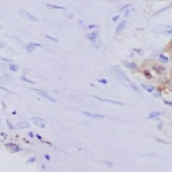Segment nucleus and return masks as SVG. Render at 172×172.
Instances as JSON below:
<instances>
[{"label": "nucleus", "instance_id": "1", "mask_svg": "<svg viewBox=\"0 0 172 172\" xmlns=\"http://www.w3.org/2000/svg\"><path fill=\"white\" fill-rule=\"evenodd\" d=\"M151 71L155 73L156 75L161 77V75H167V67L165 65H161L159 62H152L151 63Z\"/></svg>", "mask_w": 172, "mask_h": 172}, {"label": "nucleus", "instance_id": "2", "mask_svg": "<svg viewBox=\"0 0 172 172\" xmlns=\"http://www.w3.org/2000/svg\"><path fill=\"white\" fill-rule=\"evenodd\" d=\"M157 85H159V88L161 89H169L172 88V82L171 79H169L168 75H161L157 78Z\"/></svg>", "mask_w": 172, "mask_h": 172}, {"label": "nucleus", "instance_id": "3", "mask_svg": "<svg viewBox=\"0 0 172 172\" xmlns=\"http://www.w3.org/2000/svg\"><path fill=\"white\" fill-rule=\"evenodd\" d=\"M19 14H20L24 19H27V20H30V22H34V23H36V22H38V18H36V16H34L32 14H30L28 11H24V9H19Z\"/></svg>", "mask_w": 172, "mask_h": 172}, {"label": "nucleus", "instance_id": "4", "mask_svg": "<svg viewBox=\"0 0 172 172\" xmlns=\"http://www.w3.org/2000/svg\"><path fill=\"white\" fill-rule=\"evenodd\" d=\"M34 91H36V93L39 94L41 97H43V98H46V99H49L50 102H53V104H55L57 102V98H54V97H51L49 93H46V91H43V90H41V89H32Z\"/></svg>", "mask_w": 172, "mask_h": 172}, {"label": "nucleus", "instance_id": "5", "mask_svg": "<svg viewBox=\"0 0 172 172\" xmlns=\"http://www.w3.org/2000/svg\"><path fill=\"white\" fill-rule=\"evenodd\" d=\"M113 70H114V73H116V75L118 77V78L121 79V81H125L126 83H131V79H129L128 77H126V74L124 73V71L120 70L118 67H113Z\"/></svg>", "mask_w": 172, "mask_h": 172}, {"label": "nucleus", "instance_id": "6", "mask_svg": "<svg viewBox=\"0 0 172 172\" xmlns=\"http://www.w3.org/2000/svg\"><path fill=\"white\" fill-rule=\"evenodd\" d=\"M31 121H32V124H34V125L39 126V128H46V125H47L46 120L41 118V117H32Z\"/></svg>", "mask_w": 172, "mask_h": 172}, {"label": "nucleus", "instance_id": "7", "mask_svg": "<svg viewBox=\"0 0 172 172\" xmlns=\"http://www.w3.org/2000/svg\"><path fill=\"white\" fill-rule=\"evenodd\" d=\"M6 148L8 149L11 153H16V152L22 151V147H19L16 143H6Z\"/></svg>", "mask_w": 172, "mask_h": 172}, {"label": "nucleus", "instance_id": "8", "mask_svg": "<svg viewBox=\"0 0 172 172\" xmlns=\"http://www.w3.org/2000/svg\"><path fill=\"white\" fill-rule=\"evenodd\" d=\"M86 39H88V41H90L91 43H93L94 41L99 39V31H98V30H94V31L88 32V34H86Z\"/></svg>", "mask_w": 172, "mask_h": 172}, {"label": "nucleus", "instance_id": "9", "mask_svg": "<svg viewBox=\"0 0 172 172\" xmlns=\"http://www.w3.org/2000/svg\"><path fill=\"white\" fill-rule=\"evenodd\" d=\"M98 101H102V102H108V104H113V105H118V106H123L124 104L121 101H114V99H109V98H102V97H98V96H93Z\"/></svg>", "mask_w": 172, "mask_h": 172}, {"label": "nucleus", "instance_id": "10", "mask_svg": "<svg viewBox=\"0 0 172 172\" xmlns=\"http://www.w3.org/2000/svg\"><path fill=\"white\" fill-rule=\"evenodd\" d=\"M123 65L124 67H126V69H129V70H139V65L136 63V62H129V61H123Z\"/></svg>", "mask_w": 172, "mask_h": 172}, {"label": "nucleus", "instance_id": "11", "mask_svg": "<svg viewBox=\"0 0 172 172\" xmlns=\"http://www.w3.org/2000/svg\"><path fill=\"white\" fill-rule=\"evenodd\" d=\"M82 114H85L86 117H90V118H96V120H101L105 118L104 114H97V113H90V112H82Z\"/></svg>", "mask_w": 172, "mask_h": 172}, {"label": "nucleus", "instance_id": "12", "mask_svg": "<svg viewBox=\"0 0 172 172\" xmlns=\"http://www.w3.org/2000/svg\"><path fill=\"white\" fill-rule=\"evenodd\" d=\"M125 27H126V20L125 19H123V20L120 22L118 23V26H117V28H116V34H121V32L125 30Z\"/></svg>", "mask_w": 172, "mask_h": 172}, {"label": "nucleus", "instance_id": "13", "mask_svg": "<svg viewBox=\"0 0 172 172\" xmlns=\"http://www.w3.org/2000/svg\"><path fill=\"white\" fill-rule=\"evenodd\" d=\"M141 86V89H144L145 91H148V93H153L155 90H156V86H152V85H148V83H141L140 85Z\"/></svg>", "mask_w": 172, "mask_h": 172}, {"label": "nucleus", "instance_id": "14", "mask_svg": "<svg viewBox=\"0 0 172 172\" xmlns=\"http://www.w3.org/2000/svg\"><path fill=\"white\" fill-rule=\"evenodd\" d=\"M157 59H159V63H161V65H167L169 62V57L165 55V54H159Z\"/></svg>", "mask_w": 172, "mask_h": 172}, {"label": "nucleus", "instance_id": "15", "mask_svg": "<svg viewBox=\"0 0 172 172\" xmlns=\"http://www.w3.org/2000/svg\"><path fill=\"white\" fill-rule=\"evenodd\" d=\"M36 47H42V46L39 43H27L26 51H27V53H34V50H35Z\"/></svg>", "mask_w": 172, "mask_h": 172}, {"label": "nucleus", "instance_id": "16", "mask_svg": "<svg viewBox=\"0 0 172 172\" xmlns=\"http://www.w3.org/2000/svg\"><path fill=\"white\" fill-rule=\"evenodd\" d=\"M141 74H143L147 79H149V81L153 79V74H152V71L149 70V69H143V70H141Z\"/></svg>", "mask_w": 172, "mask_h": 172}, {"label": "nucleus", "instance_id": "17", "mask_svg": "<svg viewBox=\"0 0 172 172\" xmlns=\"http://www.w3.org/2000/svg\"><path fill=\"white\" fill-rule=\"evenodd\" d=\"M163 112H152L148 114V120H159V117L163 116Z\"/></svg>", "mask_w": 172, "mask_h": 172}, {"label": "nucleus", "instance_id": "18", "mask_svg": "<svg viewBox=\"0 0 172 172\" xmlns=\"http://www.w3.org/2000/svg\"><path fill=\"white\" fill-rule=\"evenodd\" d=\"M46 7H47V8H53V9H61V11H66V7L57 6V4H51V3H47Z\"/></svg>", "mask_w": 172, "mask_h": 172}, {"label": "nucleus", "instance_id": "19", "mask_svg": "<svg viewBox=\"0 0 172 172\" xmlns=\"http://www.w3.org/2000/svg\"><path fill=\"white\" fill-rule=\"evenodd\" d=\"M28 123H18L15 125V129H28Z\"/></svg>", "mask_w": 172, "mask_h": 172}, {"label": "nucleus", "instance_id": "20", "mask_svg": "<svg viewBox=\"0 0 172 172\" xmlns=\"http://www.w3.org/2000/svg\"><path fill=\"white\" fill-rule=\"evenodd\" d=\"M8 69H9V71H12V73H16V71L19 70V66H18V65H15L14 62H12V63L8 65Z\"/></svg>", "mask_w": 172, "mask_h": 172}, {"label": "nucleus", "instance_id": "21", "mask_svg": "<svg viewBox=\"0 0 172 172\" xmlns=\"http://www.w3.org/2000/svg\"><path fill=\"white\" fill-rule=\"evenodd\" d=\"M165 51L169 54V59H172V41H169V43L167 44V47H165Z\"/></svg>", "mask_w": 172, "mask_h": 172}, {"label": "nucleus", "instance_id": "22", "mask_svg": "<svg viewBox=\"0 0 172 172\" xmlns=\"http://www.w3.org/2000/svg\"><path fill=\"white\" fill-rule=\"evenodd\" d=\"M172 7V4H169V6H167V7H164V8H161V9H159V11H156L153 14V16H156V15H159V14H161V12H164V11H167V9H169Z\"/></svg>", "mask_w": 172, "mask_h": 172}, {"label": "nucleus", "instance_id": "23", "mask_svg": "<svg viewBox=\"0 0 172 172\" xmlns=\"http://www.w3.org/2000/svg\"><path fill=\"white\" fill-rule=\"evenodd\" d=\"M133 11H134V9L132 8V7H131V8H128V9H126L125 12H124V18H128V16H129V15H131V14H132V12H133Z\"/></svg>", "mask_w": 172, "mask_h": 172}, {"label": "nucleus", "instance_id": "24", "mask_svg": "<svg viewBox=\"0 0 172 172\" xmlns=\"http://www.w3.org/2000/svg\"><path fill=\"white\" fill-rule=\"evenodd\" d=\"M20 79H22V81H24V82H27V83H31V85H34V83H35V82H34V81L28 79V78H27V77H24V75H22V77H20Z\"/></svg>", "mask_w": 172, "mask_h": 172}, {"label": "nucleus", "instance_id": "25", "mask_svg": "<svg viewBox=\"0 0 172 172\" xmlns=\"http://www.w3.org/2000/svg\"><path fill=\"white\" fill-rule=\"evenodd\" d=\"M131 4H125V6H123V7H120V9H118V11L120 12H124V11H126V9H128V8H131Z\"/></svg>", "mask_w": 172, "mask_h": 172}, {"label": "nucleus", "instance_id": "26", "mask_svg": "<svg viewBox=\"0 0 172 172\" xmlns=\"http://www.w3.org/2000/svg\"><path fill=\"white\" fill-rule=\"evenodd\" d=\"M132 53H136L137 55H143L144 51H143L141 49H133V50H132Z\"/></svg>", "mask_w": 172, "mask_h": 172}, {"label": "nucleus", "instance_id": "27", "mask_svg": "<svg viewBox=\"0 0 172 172\" xmlns=\"http://www.w3.org/2000/svg\"><path fill=\"white\" fill-rule=\"evenodd\" d=\"M93 46L96 47V49H99L101 47V39H97V41L93 42Z\"/></svg>", "mask_w": 172, "mask_h": 172}, {"label": "nucleus", "instance_id": "28", "mask_svg": "<svg viewBox=\"0 0 172 172\" xmlns=\"http://www.w3.org/2000/svg\"><path fill=\"white\" fill-rule=\"evenodd\" d=\"M0 81H1V82H9V81H11V77H9V75H3L1 78H0Z\"/></svg>", "mask_w": 172, "mask_h": 172}, {"label": "nucleus", "instance_id": "29", "mask_svg": "<svg viewBox=\"0 0 172 172\" xmlns=\"http://www.w3.org/2000/svg\"><path fill=\"white\" fill-rule=\"evenodd\" d=\"M44 36H46L49 41H53V42H58V39L57 38H54V36H51V35H49V34H44Z\"/></svg>", "mask_w": 172, "mask_h": 172}, {"label": "nucleus", "instance_id": "30", "mask_svg": "<svg viewBox=\"0 0 172 172\" xmlns=\"http://www.w3.org/2000/svg\"><path fill=\"white\" fill-rule=\"evenodd\" d=\"M97 28H98L97 24H89L88 26V30H90V31H94V30H97Z\"/></svg>", "mask_w": 172, "mask_h": 172}, {"label": "nucleus", "instance_id": "31", "mask_svg": "<svg viewBox=\"0 0 172 172\" xmlns=\"http://www.w3.org/2000/svg\"><path fill=\"white\" fill-rule=\"evenodd\" d=\"M152 96L156 97V98H161V93H160V91H157V90H155L153 93H152Z\"/></svg>", "mask_w": 172, "mask_h": 172}, {"label": "nucleus", "instance_id": "32", "mask_svg": "<svg viewBox=\"0 0 172 172\" xmlns=\"http://www.w3.org/2000/svg\"><path fill=\"white\" fill-rule=\"evenodd\" d=\"M0 90H4V91H6V93H9V94H14V93H12V91H11V90H8V89H7V88H6V86H1V85H0Z\"/></svg>", "mask_w": 172, "mask_h": 172}, {"label": "nucleus", "instance_id": "33", "mask_svg": "<svg viewBox=\"0 0 172 172\" xmlns=\"http://www.w3.org/2000/svg\"><path fill=\"white\" fill-rule=\"evenodd\" d=\"M129 85H131V88L133 89L134 91H137V93H139V91H140V89L137 88V86H136V85H134V83H132V82H131V83H129Z\"/></svg>", "mask_w": 172, "mask_h": 172}, {"label": "nucleus", "instance_id": "34", "mask_svg": "<svg viewBox=\"0 0 172 172\" xmlns=\"http://www.w3.org/2000/svg\"><path fill=\"white\" fill-rule=\"evenodd\" d=\"M98 82L101 85H108V81H106L105 78H98Z\"/></svg>", "mask_w": 172, "mask_h": 172}, {"label": "nucleus", "instance_id": "35", "mask_svg": "<svg viewBox=\"0 0 172 172\" xmlns=\"http://www.w3.org/2000/svg\"><path fill=\"white\" fill-rule=\"evenodd\" d=\"M35 161H36V157H35V156H32V157H30L28 160H27V163L31 164V163H35Z\"/></svg>", "mask_w": 172, "mask_h": 172}, {"label": "nucleus", "instance_id": "36", "mask_svg": "<svg viewBox=\"0 0 172 172\" xmlns=\"http://www.w3.org/2000/svg\"><path fill=\"white\" fill-rule=\"evenodd\" d=\"M0 59H1L3 62H7V63H12V61H11L9 58H4V57H0Z\"/></svg>", "mask_w": 172, "mask_h": 172}, {"label": "nucleus", "instance_id": "37", "mask_svg": "<svg viewBox=\"0 0 172 172\" xmlns=\"http://www.w3.org/2000/svg\"><path fill=\"white\" fill-rule=\"evenodd\" d=\"M120 18H121V16H120V15H114L113 18H112V22H117V20H118Z\"/></svg>", "mask_w": 172, "mask_h": 172}, {"label": "nucleus", "instance_id": "38", "mask_svg": "<svg viewBox=\"0 0 172 172\" xmlns=\"http://www.w3.org/2000/svg\"><path fill=\"white\" fill-rule=\"evenodd\" d=\"M163 101H164V104H165V105L172 106V101H169V99H163Z\"/></svg>", "mask_w": 172, "mask_h": 172}, {"label": "nucleus", "instance_id": "39", "mask_svg": "<svg viewBox=\"0 0 172 172\" xmlns=\"http://www.w3.org/2000/svg\"><path fill=\"white\" fill-rule=\"evenodd\" d=\"M164 34H165V35L172 36V28H171V30H167V31H164Z\"/></svg>", "mask_w": 172, "mask_h": 172}, {"label": "nucleus", "instance_id": "40", "mask_svg": "<svg viewBox=\"0 0 172 172\" xmlns=\"http://www.w3.org/2000/svg\"><path fill=\"white\" fill-rule=\"evenodd\" d=\"M7 124H8V128L9 129H15V126L11 124V121H9V120H7Z\"/></svg>", "mask_w": 172, "mask_h": 172}, {"label": "nucleus", "instance_id": "41", "mask_svg": "<svg viewBox=\"0 0 172 172\" xmlns=\"http://www.w3.org/2000/svg\"><path fill=\"white\" fill-rule=\"evenodd\" d=\"M102 163L105 164V165H108V167H112V165H113V163H110V161H102Z\"/></svg>", "mask_w": 172, "mask_h": 172}, {"label": "nucleus", "instance_id": "42", "mask_svg": "<svg viewBox=\"0 0 172 172\" xmlns=\"http://www.w3.org/2000/svg\"><path fill=\"white\" fill-rule=\"evenodd\" d=\"M35 137H36V139H38L39 141H42V143H43V139H42V136H41V134H35Z\"/></svg>", "mask_w": 172, "mask_h": 172}, {"label": "nucleus", "instance_id": "43", "mask_svg": "<svg viewBox=\"0 0 172 172\" xmlns=\"http://www.w3.org/2000/svg\"><path fill=\"white\" fill-rule=\"evenodd\" d=\"M43 157H44V160H47V161H50V155H44V156H43Z\"/></svg>", "mask_w": 172, "mask_h": 172}, {"label": "nucleus", "instance_id": "44", "mask_svg": "<svg viewBox=\"0 0 172 172\" xmlns=\"http://www.w3.org/2000/svg\"><path fill=\"white\" fill-rule=\"evenodd\" d=\"M28 137H30V139H32V137H35V134L32 133V132H28Z\"/></svg>", "mask_w": 172, "mask_h": 172}, {"label": "nucleus", "instance_id": "45", "mask_svg": "<svg viewBox=\"0 0 172 172\" xmlns=\"http://www.w3.org/2000/svg\"><path fill=\"white\" fill-rule=\"evenodd\" d=\"M157 129L161 131V129H163V124H157Z\"/></svg>", "mask_w": 172, "mask_h": 172}, {"label": "nucleus", "instance_id": "46", "mask_svg": "<svg viewBox=\"0 0 172 172\" xmlns=\"http://www.w3.org/2000/svg\"><path fill=\"white\" fill-rule=\"evenodd\" d=\"M156 140H157V141H159V143H163V144H167V141L161 140V139H156Z\"/></svg>", "mask_w": 172, "mask_h": 172}, {"label": "nucleus", "instance_id": "47", "mask_svg": "<svg viewBox=\"0 0 172 172\" xmlns=\"http://www.w3.org/2000/svg\"><path fill=\"white\" fill-rule=\"evenodd\" d=\"M169 79H171V82H172V71H171V74H169Z\"/></svg>", "mask_w": 172, "mask_h": 172}, {"label": "nucleus", "instance_id": "48", "mask_svg": "<svg viewBox=\"0 0 172 172\" xmlns=\"http://www.w3.org/2000/svg\"><path fill=\"white\" fill-rule=\"evenodd\" d=\"M147 1H155V0H147Z\"/></svg>", "mask_w": 172, "mask_h": 172}]
</instances>
